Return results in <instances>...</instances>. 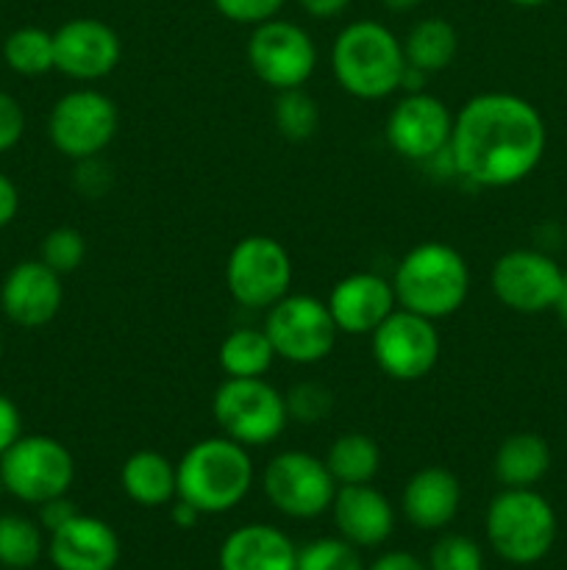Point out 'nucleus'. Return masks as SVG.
Returning <instances> with one entry per match:
<instances>
[{"mask_svg": "<svg viewBox=\"0 0 567 570\" xmlns=\"http://www.w3.org/2000/svg\"><path fill=\"white\" fill-rule=\"evenodd\" d=\"M48 557L56 570H115L120 562V538L106 521L78 512L50 532Z\"/></svg>", "mask_w": 567, "mask_h": 570, "instance_id": "nucleus-19", "label": "nucleus"}, {"mask_svg": "<svg viewBox=\"0 0 567 570\" xmlns=\"http://www.w3.org/2000/svg\"><path fill=\"white\" fill-rule=\"evenodd\" d=\"M220 434L245 449L276 443L289 423L287 401L267 379H226L211 395Z\"/></svg>", "mask_w": 567, "mask_h": 570, "instance_id": "nucleus-6", "label": "nucleus"}, {"mask_svg": "<svg viewBox=\"0 0 567 570\" xmlns=\"http://www.w3.org/2000/svg\"><path fill=\"white\" fill-rule=\"evenodd\" d=\"M400 42H404L406 65L426 72V76L448 70L454 65L456 53H459V33L442 17L417 20Z\"/></svg>", "mask_w": 567, "mask_h": 570, "instance_id": "nucleus-25", "label": "nucleus"}, {"mask_svg": "<svg viewBox=\"0 0 567 570\" xmlns=\"http://www.w3.org/2000/svg\"><path fill=\"white\" fill-rule=\"evenodd\" d=\"M487 540L500 560L534 566L556 540V512L534 488H504L487 507Z\"/></svg>", "mask_w": 567, "mask_h": 570, "instance_id": "nucleus-5", "label": "nucleus"}, {"mask_svg": "<svg viewBox=\"0 0 567 570\" xmlns=\"http://www.w3.org/2000/svg\"><path fill=\"white\" fill-rule=\"evenodd\" d=\"M253 460L248 449L226 434L203 438L183 451L176 462L178 495L192 504L200 515L231 512L253 488Z\"/></svg>", "mask_w": 567, "mask_h": 570, "instance_id": "nucleus-3", "label": "nucleus"}, {"mask_svg": "<svg viewBox=\"0 0 567 570\" xmlns=\"http://www.w3.org/2000/svg\"><path fill=\"white\" fill-rule=\"evenodd\" d=\"M331 515L339 538L356 549H376L387 543L395 529V510L387 495L370 484H339L331 501Z\"/></svg>", "mask_w": 567, "mask_h": 570, "instance_id": "nucleus-20", "label": "nucleus"}, {"mask_svg": "<svg viewBox=\"0 0 567 570\" xmlns=\"http://www.w3.org/2000/svg\"><path fill=\"white\" fill-rule=\"evenodd\" d=\"M83 256H87V239L72 226H59L48 232L42 239V248H39V259L59 276L78 271L83 265Z\"/></svg>", "mask_w": 567, "mask_h": 570, "instance_id": "nucleus-32", "label": "nucleus"}, {"mask_svg": "<svg viewBox=\"0 0 567 570\" xmlns=\"http://www.w3.org/2000/svg\"><path fill=\"white\" fill-rule=\"evenodd\" d=\"M120 488L133 504L148 507V510L167 507L178 495L176 465L159 451H137L122 462Z\"/></svg>", "mask_w": 567, "mask_h": 570, "instance_id": "nucleus-24", "label": "nucleus"}, {"mask_svg": "<svg viewBox=\"0 0 567 570\" xmlns=\"http://www.w3.org/2000/svg\"><path fill=\"white\" fill-rule=\"evenodd\" d=\"M420 3H422V0H381L384 9H387V11H398V14L417 9V6H420Z\"/></svg>", "mask_w": 567, "mask_h": 570, "instance_id": "nucleus-45", "label": "nucleus"}, {"mask_svg": "<svg viewBox=\"0 0 567 570\" xmlns=\"http://www.w3.org/2000/svg\"><path fill=\"white\" fill-rule=\"evenodd\" d=\"M370 348L384 376L395 379V382H417L437 367L442 340H439L434 321L398 306L370 334Z\"/></svg>", "mask_w": 567, "mask_h": 570, "instance_id": "nucleus-13", "label": "nucleus"}, {"mask_svg": "<svg viewBox=\"0 0 567 570\" xmlns=\"http://www.w3.org/2000/svg\"><path fill=\"white\" fill-rule=\"evenodd\" d=\"M567 273L545 250L515 248L498 256L489 273L493 293L506 309L539 315L554 309Z\"/></svg>", "mask_w": 567, "mask_h": 570, "instance_id": "nucleus-14", "label": "nucleus"}, {"mask_svg": "<svg viewBox=\"0 0 567 570\" xmlns=\"http://www.w3.org/2000/svg\"><path fill=\"white\" fill-rule=\"evenodd\" d=\"M44 551L42 527L31 518L6 512L0 515V566L9 570H28Z\"/></svg>", "mask_w": 567, "mask_h": 570, "instance_id": "nucleus-29", "label": "nucleus"}, {"mask_svg": "<svg viewBox=\"0 0 567 570\" xmlns=\"http://www.w3.org/2000/svg\"><path fill=\"white\" fill-rule=\"evenodd\" d=\"M295 570H365L359 549L345 538H320L298 549Z\"/></svg>", "mask_w": 567, "mask_h": 570, "instance_id": "nucleus-31", "label": "nucleus"}, {"mask_svg": "<svg viewBox=\"0 0 567 570\" xmlns=\"http://www.w3.org/2000/svg\"><path fill=\"white\" fill-rule=\"evenodd\" d=\"M0 495H3V482H0Z\"/></svg>", "mask_w": 567, "mask_h": 570, "instance_id": "nucleus-48", "label": "nucleus"}, {"mask_svg": "<svg viewBox=\"0 0 567 570\" xmlns=\"http://www.w3.org/2000/svg\"><path fill=\"white\" fill-rule=\"evenodd\" d=\"M289 421L298 423H320L334 410V393L320 382H298L287 395Z\"/></svg>", "mask_w": 567, "mask_h": 570, "instance_id": "nucleus-34", "label": "nucleus"}, {"mask_svg": "<svg viewBox=\"0 0 567 570\" xmlns=\"http://www.w3.org/2000/svg\"><path fill=\"white\" fill-rule=\"evenodd\" d=\"M511 6H520V9H537V6H545L548 0H509Z\"/></svg>", "mask_w": 567, "mask_h": 570, "instance_id": "nucleus-46", "label": "nucleus"}, {"mask_svg": "<svg viewBox=\"0 0 567 570\" xmlns=\"http://www.w3.org/2000/svg\"><path fill=\"white\" fill-rule=\"evenodd\" d=\"M461 507V484L448 468L428 465L411 473L400 495V510L411 527L422 532L445 529Z\"/></svg>", "mask_w": 567, "mask_h": 570, "instance_id": "nucleus-21", "label": "nucleus"}, {"mask_svg": "<svg viewBox=\"0 0 567 570\" xmlns=\"http://www.w3.org/2000/svg\"><path fill=\"white\" fill-rule=\"evenodd\" d=\"M261 488L267 501L295 521L320 518L331 510L337 495V482L328 473L326 462L306 451H281L272 456L261 473Z\"/></svg>", "mask_w": 567, "mask_h": 570, "instance_id": "nucleus-11", "label": "nucleus"}, {"mask_svg": "<svg viewBox=\"0 0 567 570\" xmlns=\"http://www.w3.org/2000/svg\"><path fill=\"white\" fill-rule=\"evenodd\" d=\"M56 70L72 81H100L120 65L122 42L98 17H76L53 31Z\"/></svg>", "mask_w": 567, "mask_h": 570, "instance_id": "nucleus-16", "label": "nucleus"}, {"mask_svg": "<svg viewBox=\"0 0 567 570\" xmlns=\"http://www.w3.org/2000/svg\"><path fill=\"white\" fill-rule=\"evenodd\" d=\"M76 479V460L61 440L50 434H22L6 454H0L3 493L22 504H44L67 495Z\"/></svg>", "mask_w": 567, "mask_h": 570, "instance_id": "nucleus-7", "label": "nucleus"}, {"mask_svg": "<svg viewBox=\"0 0 567 570\" xmlns=\"http://www.w3.org/2000/svg\"><path fill=\"white\" fill-rule=\"evenodd\" d=\"M26 134V111L14 95L0 89V154L14 148Z\"/></svg>", "mask_w": 567, "mask_h": 570, "instance_id": "nucleus-36", "label": "nucleus"}, {"mask_svg": "<svg viewBox=\"0 0 567 570\" xmlns=\"http://www.w3.org/2000/svg\"><path fill=\"white\" fill-rule=\"evenodd\" d=\"M0 351H3V332H0Z\"/></svg>", "mask_w": 567, "mask_h": 570, "instance_id": "nucleus-47", "label": "nucleus"}, {"mask_svg": "<svg viewBox=\"0 0 567 570\" xmlns=\"http://www.w3.org/2000/svg\"><path fill=\"white\" fill-rule=\"evenodd\" d=\"M548 128L531 100L511 92L472 95L454 115L448 154L472 187L504 189L526 181L545 156Z\"/></svg>", "mask_w": 567, "mask_h": 570, "instance_id": "nucleus-1", "label": "nucleus"}, {"mask_svg": "<svg viewBox=\"0 0 567 570\" xmlns=\"http://www.w3.org/2000/svg\"><path fill=\"white\" fill-rule=\"evenodd\" d=\"M120 111L106 92L92 87L70 89L53 104L48 117V137L61 156L72 161L94 159L117 137Z\"/></svg>", "mask_w": 567, "mask_h": 570, "instance_id": "nucleus-9", "label": "nucleus"}, {"mask_svg": "<svg viewBox=\"0 0 567 570\" xmlns=\"http://www.w3.org/2000/svg\"><path fill=\"white\" fill-rule=\"evenodd\" d=\"M217 362L226 379H265L276 362V348L265 328L239 326L222 337Z\"/></svg>", "mask_w": 567, "mask_h": 570, "instance_id": "nucleus-26", "label": "nucleus"}, {"mask_svg": "<svg viewBox=\"0 0 567 570\" xmlns=\"http://www.w3.org/2000/svg\"><path fill=\"white\" fill-rule=\"evenodd\" d=\"M217 562L220 570H295L298 549L281 529L270 523H248L222 540Z\"/></svg>", "mask_w": 567, "mask_h": 570, "instance_id": "nucleus-22", "label": "nucleus"}, {"mask_svg": "<svg viewBox=\"0 0 567 570\" xmlns=\"http://www.w3.org/2000/svg\"><path fill=\"white\" fill-rule=\"evenodd\" d=\"M554 312H556V317H559L561 328L567 332V278H565V284H561V293H559V298H556Z\"/></svg>", "mask_w": 567, "mask_h": 570, "instance_id": "nucleus-44", "label": "nucleus"}, {"mask_svg": "<svg viewBox=\"0 0 567 570\" xmlns=\"http://www.w3.org/2000/svg\"><path fill=\"white\" fill-rule=\"evenodd\" d=\"M550 445L537 432H515L500 440L493 471L500 488H537L550 471Z\"/></svg>", "mask_w": 567, "mask_h": 570, "instance_id": "nucleus-23", "label": "nucleus"}, {"mask_svg": "<svg viewBox=\"0 0 567 570\" xmlns=\"http://www.w3.org/2000/svg\"><path fill=\"white\" fill-rule=\"evenodd\" d=\"M64 304L61 276L42 259H22L6 273L0 284V309L14 326L42 328Z\"/></svg>", "mask_w": 567, "mask_h": 570, "instance_id": "nucleus-17", "label": "nucleus"}, {"mask_svg": "<svg viewBox=\"0 0 567 570\" xmlns=\"http://www.w3.org/2000/svg\"><path fill=\"white\" fill-rule=\"evenodd\" d=\"M248 65L261 83L276 92L304 87L317 67L315 39L298 22L272 20L253 26L248 39Z\"/></svg>", "mask_w": 567, "mask_h": 570, "instance_id": "nucleus-12", "label": "nucleus"}, {"mask_svg": "<svg viewBox=\"0 0 567 570\" xmlns=\"http://www.w3.org/2000/svg\"><path fill=\"white\" fill-rule=\"evenodd\" d=\"M20 209V193L6 173H0V228L9 226Z\"/></svg>", "mask_w": 567, "mask_h": 570, "instance_id": "nucleus-40", "label": "nucleus"}, {"mask_svg": "<svg viewBox=\"0 0 567 570\" xmlns=\"http://www.w3.org/2000/svg\"><path fill=\"white\" fill-rule=\"evenodd\" d=\"M78 515L76 504H72L67 495H59V499H50L44 501V504H39V527L44 529V532H56L59 527H64L67 521H72V518Z\"/></svg>", "mask_w": 567, "mask_h": 570, "instance_id": "nucleus-38", "label": "nucleus"}, {"mask_svg": "<svg viewBox=\"0 0 567 570\" xmlns=\"http://www.w3.org/2000/svg\"><path fill=\"white\" fill-rule=\"evenodd\" d=\"M389 282L400 309L442 321L465 306L470 295V267L454 245L426 239L400 256Z\"/></svg>", "mask_w": 567, "mask_h": 570, "instance_id": "nucleus-2", "label": "nucleus"}, {"mask_svg": "<svg viewBox=\"0 0 567 570\" xmlns=\"http://www.w3.org/2000/svg\"><path fill=\"white\" fill-rule=\"evenodd\" d=\"M98 165H100V156L78 161L76 187H78V193L87 195V198H98V195H103L106 189H109V173H106V176L103 173H100V176H94Z\"/></svg>", "mask_w": 567, "mask_h": 570, "instance_id": "nucleus-39", "label": "nucleus"}, {"mask_svg": "<svg viewBox=\"0 0 567 570\" xmlns=\"http://www.w3.org/2000/svg\"><path fill=\"white\" fill-rule=\"evenodd\" d=\"M22 438V415L9 395L0 393V454L11 449Z\"/></svg>", "mask_w": 567, "mask_h": 570, "instance_id": "nucleus-37", "label": "nucleus"}, {"mask_svg": "<svg viewBox=\"0 0 567 570\" xmlns=\"http://www.w3.org/2000/svg\"><path fill=\"white\" fill-rule=\"evenodd\" d=\"M298 6L315 20H331L348 9L350 0H298Z\"/></svg>", "mask_w": 567, "mask_h": 570, "instance_id": "nucleus-42", "label": "nucleus"}, {"mask_svg": "<svg viewBox=\"0 0 567 570\" xmlns=\"http://www.w3.org/2000/svg\"><path fill=\"white\" fill-rule=\"evenodd\" d=\"M272 122L284 139L304 142V139L315 137L320 128V106L304 87L284 89L272 106Z\"/></svg>", "mask_w": 567, "mask_h": 570, "instance_id": "nucleus-30", "label": "nucleus"}, {"mask_svg": "<svg viewBox=\"0 0 567 570\" xmlns=\"http://www.w3.org/2000/svg\"><path fill=\"white\" fill-rule=\"evenodd\" d=\"M428 570H484L481 546L467 534H445L431 546Z\"/></svg>", "mask_w": 567, "mask_h": 570, "instance_id": "nucleus-33", "label": "nucleus"}, {"mask_svg": "<svg viewBox=\"0 0 567 570\" xmlns=\"http://www.w3.org/2000/svg\"><path fill=\"white\" fill-rule=\"evenodd\" d=\"M276 356L292 365H317L337 343V323L326 301L315 295H284L265 312V326Z\"/></svg>", "mask_w": 567, "mask_h": 570, "instance_id": "nucleus-10", "label": "nucleus"}, {"mask_svg": "<svg viewBox=\"0 0 567 570\" xmlns=\"http://www.w3.org/2000/svg\"><path fill=\"white\" fill-rule=\"evenodd\" d=\"M200 512L195 510L192 504H187L183 499H176V504H172V523L181 529H192L195 523H198Z\"/></svg>", "mask_w": 567, "mask_h": 570, "instance_id": "nucleus-43", "label": "nucleus"}, {"mask_svg": "<svg viewBox=\"0 0 567 570\" xmlns=\"http://www.w3.org/2000/svg\"><path fill=\"white\" fill-rule=\"evenodd\" d=\"M331 70L339 89L359 100H384L400 89L404 42L384 22L356 20L337 33Z\"/></svg>", "mask_w": 567, "mask_h": 570, "instance_id": "nucleus-4", "label": "nucleus"}, {"mask_svg": "<svg viewBox=\"0 0 567 570\" xmlns=\"http://www.w3.org/2000/svg\"><path fill=\"white\" fill-rule=\"evenodd\" d=\"M292 256L267 234H250L226 259V287L245 309L267 312L292 289Z\"/></svg>", "mask_w": 567, "mask_h": 570, "instance_id": "nucleus-8", "label": "nucleus"}, {"mask_svg": "<svg viewBox=\"0 0 567 570\" xmlns=\"http://www.w3.org/2000/svg\"><path fill=\"white\" fill-rule=\"evenodd\" d=\"M3 59L9 70L17 76H44L56 70V50L53 33L37 26H22L11 31L3 42Z\"/></svg>", "mask_w": 567, "mask_h": 570, "instance_id": "nucleus-28", "label": "nucleus"}, {"mask_svg": "<svg viewBox=\"0 0 567 570\" xmlns=\"http://www.w3.org/2000/svg\"><path fill=\"white\" fill-rule=\"evenodd\" d=\"M326 304L337 323V332L354 337H370L398 309L392 282L367 271L339 278Z\"/></svg>", "mask_w": 567, "mask_h": 570, "instance_id": "nucleus-18", "label": "nucleus"}, {"mask_svg": "<svg viewBox=\"0 0 567 570\" xmlns=\"http://www.w3.org/2000/svg\"><path fill=\"white\" fill-rule=\"evenodd\" d=\"M450 131H454V115L437 95H428L426 89L406 92L389 109L387 122H384V137L389 148L404 159L422 161V165L448 150Z\"/></svg>", "mask_w": 567, "mask_h": 570, "instance_id": "nucleus-15", "label": "nucleus"}, {"mask_svg": "<svg viewBox=\"0 0 567 570\" xmlns=\"http://www.w3.org/2000/svg\"><path fill=\"white\" fill-rule=\"evenodd\" d=\"M367 570H428V566L409 551H387Z\"/></svg>", "mask_w": 567, "mask_h": 570, "instance_id": "nucleus-41", "label": "nucleus"}, {"mask_svg": "<svg viewBox=\"0 0 567 570\" xmlns=\"http://www.w3.org/2000/svg\"><path fill=\"white\" fill-rule=\"evenodd\" d=\"M326 468L339 484H370L381 471V449L365 432H345L328 445Z\"/></svg>", "mask_w": 567, "mask_h": 570, "instance_id": "nucleus-27", "label": "nucleus"}, {"mask_svg": "<svg viewBox=\"0 0 567 570\" xmlns=\"http://www.w3.org/2000/svg\"><path fill=\"white\" fill-rule=\"evenodd\" d=\"M215 9L237 26H261L278 17L287 0H211Z\"/></svg>", "mask_w": 567, "mask_h": 570, "instance_id": "nucleus-35", "label": "nucleus"}]
</instances>
